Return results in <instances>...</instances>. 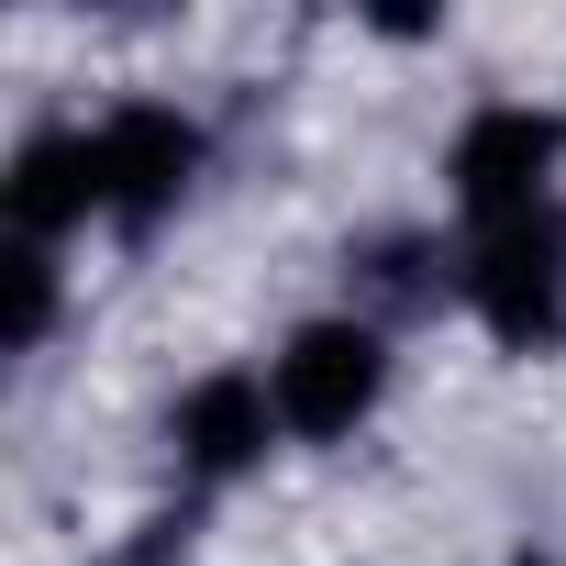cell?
<instances>
[{
    "label": "cell",
    "mask_w": 566,
    "mask_h": 566,
    "mask_svg": "<svg viewBox=\"0 0 566 566\" xmlns=\"http://www.w3.org/2000/svg\"><path fill=\"white\" fill-rule=\"evenodd\" d=\"M467 312L511 345V356H544L566 345V211H522V222H489L467 233Z\"/></svg>",
    "instance_id": "obj_1"
},
{
    "label": "cell",
    "mask_w": 566,
    "mask_h": 566,
    "mask_svg": "<svg viewBox=\"0 0 566 566\" xmlns=\"http://www.w3.org/2000/svg\"><path fill=\"white\" fill-rule=\"evenodd\" d=\"M555 167H566V112H533V101H489V112H467L455 145H444V189H455V211H467L478 233L544 211V200H555Z\"/></svg>",
    "instance_id": "obj_2"
},
{
    "label": "cell",
    "mask_w": 566,
    "mask_h": 566,
    "mask_svg": "<svg viewBox=\"0 0 566 566\" xmlns=\"http://www.w3.org/2000/svg\"><path fill=\"white\" fill-rule=\"evenodd\" d=\"M378 389H389V334H378V323H356V312L301 323L290 345L266 356V400H277V422H290L301 444L356 433V422L378 411Z\"/></svg>",
    "instance_id": "obj_3"
},
{
    "label": "cell",
    "mask_w": 566,
    "mask_h": 566,
    "mask_svg": "<svg viewBox=\"0 0 566 566\" xmlns=\"http://www.w3.org/2000/svg\"><path fill=\"white\" fill-rule=\"evenodd\" d=\"M90 145H101V222H123V233L167 222V211L189 200V178H200V123L167 112V101H123V112H101Z\"/></svg>",
    "instance_id": "obj_4"
},
{
    "label": "cell",
    "mask_w": 566,
    "mask_h": 566,
    "mask_svg": "<svg viewBox=\"0 0 566 566\" xmlns=\"http://www.w3.org/2000/svg\"><path fill=\"white\" fill-rule=\"evenodd\" d=\"M0 211H12V244H56L78 222H101V145L90 134H34L0 178Z\"/></svg>",
    "instance_id": "obj_5"
},
{
    "label": "cell",
    "mask_w": 566,
    "mask_h": 566,
    "mask_svg": "<svg viewBox=\"0 0 566 566\" xmlns=\"http://www.w3.org/2000/svg\"><path fill=\"white\" fill-rule=\"evenodd\" d=\"M178 455H189V478H244L277 433H290V422H277V400H266V378H244V367H211L189 400H178Z\"/></svg>",
    "instance_id": "obj_6"
},
{
    "label": "cell",
    "mask_w": 566,
    "mask_h": 566,
    "mask_svg": "<svg viewBox=\"0 0 566 566\" xmlns=\"http://www.w3.org/2000/svg\"><path fill=\"white\" fill-rule=\"evenodd\" d=\"M0 277H12V356H34L45 323H56V244H12Z\"/></svg>",
    "instance_id": "obj_7"
}]
</instances>
